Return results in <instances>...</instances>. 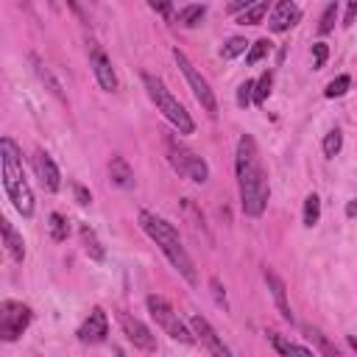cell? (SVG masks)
<instances>
[{
	"mask_svg": "<svg viewBox=\"0 0 357 357\" xmlns=\"http://www.w3.org/2000/svg\"><path fill=\"white\" fill-rule=\"evenodd\" d=\"M234 168H237V187H241V207H243V212L252 215V218H260L265 212L271 190H268V176L263 171L254 137H249V134L241 137V143H237Z\"/></svg>",
	"mask_w": 357,
	"mask_h": 357,
	"instance_id": "cell-1",
	"label": "cell"
},
{
	"mask_svg": "<svg viewBox=\"0 0 357 357\" xmlns=\"http://www.w3.org/2000/svg\"><path fill=\"white\" fill-rule=\"evenodd\" d=\"M140 226L146 229V234L151 237V241L159 246V252L171 260V265H173L190 285H198L195 265H193L187 249H184L182 241H179V232H176L165 218H159V215H154V212H148V209L140 212Z\"/></svg>",
	"mask_w": 357,
	"mask_h": 357,
	"instance_id": "cell-2",
	"label": "cell"
},
{
	"mask_svg": "<svg viewBox=\"0 0 357 357\" xmlns=\"http://www.w3.org/2000/svg\"><path fill=\"white\" fill-rule=\"evenodd\" d=\"M0 162H3V190H6L9 201L15 204V209L23 218H31L34 215V193H31V184L23 171L20 148L12 137L0 140Z\"/></svg>",
	"mask_w": 357,
	"mask_h": 357,
	"instance_id": "cell-3",
	"label": "cell"
},
{
	"mask_svg": "<svg viewBox=\"0 0 357 357\" xmlns=\"http://www.w3.org/2000/svg\"><path fill=\"white\" fill-rule=\"evenodd\" d=\"M143 87H146L148 98L157 103V109H159V112L168 117V121L179 129V134H193V129H195L193 117H190L187 109L171 95V89L165 87L162 78H157V76H151V73H143Z\"/></svg>",
	"mask_w": 357,
	"mask_h": 357,
	"instance_id": "cell-4",
	"label": "cell"
},
{
	"mask_svg": "<svg viewBox=\"0 0 357 357\" xmlns=\"http://www.w3.org/2000/svg\"><path fill=\"white\" fill-rule=\"evenodd\" d=\"M165 154H168L171 168L179 176H184V179H190L195 184H204L209 179V165L195 151H190L184 143H179L176 137H165Z\"/></svg>",
	"mask_w": 357,
	"mask_h": 357,
	"instance_id": "cell-5",
	"label": "cell"
},
{
	"mask_svg": "<svg viewBox=\"0 0 357 357\" xmlns=\"http://www.w3.org/2000/svg\"><path fill=\"white\" fill-rule=\"evenodd\" d=\"M146 304H148V313L154 315V321L165 329V335H171V338L179 340V343H187V346H193V343L198 340L195 332L179 318V313H173V307H171L162 296H148Z\"/></svg>",
	"mask_w": 357,
	"mask_h": 357,
	"instance_id": "cell-6",
	"label": "cell"
},
{
	"mask_svg": "<svg viewBox=\"0 0 357 357\" xmlns=\"http://www.w3.org/2000/svg\"><path fill=\"white\" fill-rule=\"evenodd\" d=\"M173 59H176V64H179V70L184 73V78H187V84H190V89H193V95H195V101L207 109V114L209 117H218V101H215V92L209 89V81L195 70V64L176 48L173 51Z\"/></svg>",
	"mask_w": 357,
	"mask_h": 357,
	"instance_id": "cell-7",
	"label": "cell"
},
{
	"mask_svg": "<svg viewBox=\"0 0 357 357\" xmlns=\"http://www.w3.org/2000/svg\"><path fill=\"white\" fill-rule=\"evenodd\" d=\"M31 307H26L23 302H15V299H6L0 304V338L6 343H15L31 324Z\"/></svg>",
	"mask_w": 357,
	"mask_h": 357,
	"instance_id": "cell-8",
	"label": "cell"
},
{
	"mask_svg": "<svg viewBox=\"0 0 357 357\" xmlns=\"http://www.w3.org/2000/svg\"><path fill=\"white\" fill-rule=\"evenodd\" d=\"M117 318H121V329H123L126 340H129V343H134V349L157 351V335H154V332H151L140 318H134V315H129V313H121Z\"/></svg>",
	"mask_w": 357,
	"mask_h": 357,
	"instance_id": "cell-9",
	"label": "cell"
},
{
	"mask_svg": "<svg viewBox=\"0 0 357 357\" xmlns=\"http://www.w3.org/2000/svg\"><path fill=\"white\" fill-rule=\"evenodd\" d=\"M89 67H92V73H95V78H98L101 89H106V92H114V89H117L114 67H112L109 56L101 51V45H98V42H89Z\"/></svg>",
	"mask_w": 357,
	"mask_h": 357,
	"instance_id": "cell-10",
	"label": "cell"
},
{
	"mask_svg": "<svg viewBox=\"0 0 357 357\" xmlns=\"http://www.w3.org/2000/svg\"><path fill=\"white\" fill-rule=\"evenodd\" d=\"M106 335H109V318H106V313L101 307H92L87 321L78 326V340L95 346V343H103Z\"/></svg>",
	"mask_w": 357,
	"mask_h": 357,
	"instance_id": "cell-11",
	"label": "cell"
},
{
	"mask_svg": "<svg viewBox=\"0 0 357 357\" xmlns=\"http://www.w3.org/2000/svg\"><path fill=\"white\" fill-rule=\"evenodd\" d=\"M190 326H193L195 338H201V340L207 343V349H209L212 357H232V351L226 349V343L218 338V332L212 329V324H209L204 315H193V318H190Z\"/></svg>",
	"mask_w": 357,
	"mask_h": 357,
	"instance_id": "cell-12",
	"label": "cell"
},
{
	"mask_svg": "<svg viewBox=\"0 0 357 357\" xmlns=\"http://www.w3.org/2000/svg\"><path fill=\"white\" fill-rule=\"evenodd\" d=\"M299 20H302V9H299L296 3H290V0H282V3H277L274 12H271L268 28H271L274 34H282V31L293 28Z\"/></svg>",
	"mask_w": 357,
	"mask_h": 357,
	"instance_id": "cell-13",
	"label": "cell"
},
{
	"mask_svg": "<svg viewBox=\"0 0 357 357\" xmlns=\"http://www.w3.org/2000/svg\"><path fill=\"white\" fill-rule=\"evenodd\" d=\"M34 171H37V176H40V182H42L45 190L56 193V190L62 187V173H59L56 162H53L45 151H37V154H34Z\"/></svg>",
	"mask_w": 357,
	"mask_h": 357,
	"instance_id": "cell-14",
	"label": "cell"
},
{
	"mask_svg": "<svg viewBox=\"0 0 357 357\" xmlns=\"http://www.w3.org/2000/svg\"><path fill=\"white\" fill-rule=\"evenodd\" d=\"M263 279H265V285H268V290H271V296H274V302H277L282 318H285V321H293V313H290V304H288L285 282H282V279L277 277V271H271V268H263Z\"/></svg>",
	"mask_w": 357,
	"mask_h": 357,
	"instance_id": "cell-15",
	"label": "cell"
},
{
	"mask_svg": "<svg viewBox=\"0 0 357 357\" xmlns=\"http://www.w3.org/2000/svg\"><path fill=\"white\" fill-rule=\"evenodd\" d=\"M0 232H3V246L9 252V257L15 263L26 260V243H23V234H17V229L12 226V220H0Z\"/></svg>",
	"mask_w": 357,
	"mask_h": 357,
	"instance_id": "cell-16",
	"label": "cell"
},
{
	"mask_svg": "<svg viewBox=\"0 0 357 357\" xmlns=\"http://www.w3.org/2000/svg\"><path fill=\"white\" fill-rule=\"evenodd\" d=\"M109 176H112V184H117L121 190H132L134 187V171H132V165L123 157H112Z\"/></svg>",
	"mask_w": 357,
	"mask_h": 357,
	"instance_id": "cell-17",
	"label": "cell"
},
{
	"mask_svg": "<svg viewBox=\"0 0 357 357\" xmlns=\"http://www.w3.org/2000/svg\"><path fill=\"white\" fill-rule=\"evenodd\" d=\"M268 340H271V346H274L282 357H315L310 349H304V346H299V343L288 340V338H285V335H279V332H268Z\"/></svg>",
	"mask_w": 357,
	"mask_h": 357,
	"instance_id": "cell-18",
	"label": "cell"
},
{
	"mask_svg": "<svg viewBox=\"0 0 357 357\" xmlns=\"http://www.w3.org/2000/svg\"><path fill=\"white\" fill-rule=\"evenodd\" d=\"M78 234H81V246H84V252L89 254V260H95V263H103V257H106V252H103V246H101V241H98V234L84 223L81 229H78Z\"/></svg>",
	"mask_w": 357,
	"mask_h": 357,
	"instance_id": "cell-19",
	"label": "cell"
},
{
	"mask_svg": "<svg viewBox=\"0 0 357 357\" xmlns=\"http://www.w3.org/2000/svg\"><path fill=\"white\" fill-rule=\"evenodd\" d=\"M204 15H207V6H198V3L184 6V9L179 12V26H184V28H195V26L204 20Z\"/></svg>",
	"mask_w": 357,
	"mask_h": 357,
	"instance_id": "cell-20",
	"label": "cell"
},
{
	"mask_svg": "<svg viewBox=\"0 0 357 357\" xmlns=\"http://www.w3.org/2000/svg\"><path fill=\"white\" fill-rule=\"evenodd\" d=\"M304 332H307V335L315 340V346L321 349V354H324V357H343V354H340V351L332 346V340H329V338H326L321 329H315V326H304Z\"/></svg>",
	"mask_w": 357,
	"mask_h": 357,
	"instance_id": "cell-21",
	"label": "cell"
},
{
	"mask_svg": "<svg viewBox=\"0 0 357 357\" xmlns=\"http://www.w3.org/2000/svg\"><path fill=\"white\" fill-rule=\"evenodd\" d=\"M271 84H274V73H271V70H265V73L254 81V103H257V106H263V103L268 101V95H271Z\"/></svg>",
	"mask_w": 357,
	"mask_h": 357,
	"instance_id": "cell-22",
	"label": "cell"
},
{
	"mask_svg": "<svg viewBox=\"0 0 357 357\" xmlns=\"http://www.w3.org/2000/svg\"><path fill=\"white\" fill-rule=\"evenodd\" d=\"M321 220V198L315 195V193H310L307 198H304V226H315Z\"/></svg>",
	"mask_w": 357,
	"mask_h": 357,
	"instance_id": "cell-23",
	"label": "cell"
},
{
	"mask_svg": "<svg viewBox=\"0 0 357 357\" xmlns=\"http://www.w3.org/2000/svg\"><path fill=\"white\" fill-rule=\"evenodd\" d=\"M265 15H268V3H265V0H260V3H252V6L241 15V23H243V26H260Z\"/></svg>",
	"mask_w": 357,
	"mask_h": 357,
	"instance_id": "cell-24",
	"label": "cell"
},
{
	"mask_svg": "<svg viewBox=\"0 0 357 357\" xmlns=\"http://www.w3.org/2000/svg\"><path fill=\"white\" fill-rule=\"evenodd\" d=\"M51 223V237H53V241L56 243H62V241H67V234H70V226H67V218L62 215V212H53L51 218H48Z\"/></svg>",
	"mask_w": 357,
	"mask_h": 357,
	"instance_id": "cell-25",
	"label": "cell"
},
{
	"mask_svg": "<svg viewBox=\"0 0 357 357\" xmlns=\"http://www.w3.org/2000/svg\"><path fill=\"white\" fill-rule=\"evenodd\" d=\"M246 48H249V42H246L243 37H232V40H226V45L220 48V56H223V59H234V56L246 53Z\"/></svg>",
	"mask_w": 357,
	"mask_h": 357,
	"instance_id": "cell-26",
	"label": "cell"
},
{
	"mask_svg": "<svg viewBox=\"0 0 357 357\" xmlns=\"http://www.w3.org/2000/svg\"><path fill=\"white\" fill-rule=\"evenodd\" d=\"M34 67H37V76H40V78H42V81H45V84L51 87V92H53L56 98H62V101H64V92H62V87H59V81H56V78L51 76V70H48V67H45V64H42L40 59H34Z\"/></svg>",
	"mask_w": 357,
	"mask_h": 357,
	"instance_id": "cell-27",
	"label": "cell"
},
{
	"mask_svg": "<svg viewBox=\"0 0 357 357\" xmlns=\"http://www.w3.org/2000/svg\"><path fill=\"white\" fill-rule=\"evenodd\" d=\"M349 87H351V78H349V76H338V78H332V81L326 84L324 95H326V98H340V95H346Z\"/></svg>",
	"mask_w": 357,
	"mask_h": 357,
	"instance_id": "cell-28",
	"label": "cell"
},
{
	"mask_svg": "<svg viewBox=\"0 0 357 357\" xmlns=\"http://www.w3.org/2000/svg\"><path fill=\"white\" fill-rule=\"evenodd\" d=\"M340 148H343V134H340L338 129H332V132L324 137V154L332 159V157L340 154Z\"/></svg>",
	"mask_w": 357,
	"mask_h": 357,
	"instance_id": "cell-29",
	"label": "cell"
},
{
	"mask_svg": "<svg viewBox=\"0 0 357 357\" xmlns=\"http://www.w3.org/2000/svg\"><path fill=\"white\" fill-rule=\"evenodd\" d=\"M268 53H271V42H268V40H257V42L252 45V51H249L246 62H249V64H257V62H263Z\"/></svg>",
	"mask_w": 357,
	"mask_h": 357,
	"instance_id": "cell-30",
	"label": "cell"
},
{
	"mask_svg": "<svg viewBox=\"0 0 357 357\" xmlns=\"http://www.w3.org/2000/svg\"><path fill=\"white\" fill-rule=\"evenodd\" d=\"M335 20H338V3H329V6L324 9V15H321L318 31H321V34H329V31L335 28Z\"/></svg>",
	"mask_w": 357,
	"mask_h": 357,
	"instance_id": "cell-31",
	"label": "cell"
},
{
	"mask_svg": "<svg viewBox=\"0 0 357 357\" xmlns=\"http://www.w3.org/2000/svg\"><path fill=\"white\" fill-rule=\"evenodd\" d=\"M252 101H254V81H243L241 87H237V103L249 106Z\"/></svg>",
	"mask_w": 357,
	"mask_h": 357,
	"instance_id": "cell-32",
	"label": "cell"
},
{
	"mask_svg": "<svg viewBox=\"0 0 357 357\" xmlns=\"http://www.w3.org/2000/svg\"><path fill=\"white\" fill-rule=\"evenodd\" d=\"M326 56H329V48H326L324 42H315V45H313V67L321 70L324 62H326Z\"/></svg>",
	"mask_w": 357,
	"mask_h": 357,
	"instance_id": "cell-33",
	"label": "cell"
},
{
	"mask_svg": "<svg viewBox=\"0 0 357 357\" xmlns=\"http://www.w3.org/2000/svg\"><path fill=\"white\" fill-rule=\"evenodd\" d=\"M209 288H212V296H215V302H218V307H229L226 304V293H223V288H220V279L218 277H212V282H209Z\"/></svg>",
	"mask_w": 357,
	"mask_h": 357,
	"instance_id": "cell-34",
	"label": "cell"
},
{
	"mask_svg": "<svg viewBox=\"0 0 357 357\" xmlns=\"http://www.w3.org/2000/svg\"><path fill=\"white\" fill-rule=\"evenodd\" d=\"M73 193H76V201H78L81 207H87V204L92 201V195H89V190H87L84 184H73Z\"/></svg>",
	"mask_w": 357,
	"mask_h": 357,
	"instance_id": "cell-35",
	"label": "cell"
},
{
	"mask_svg": "<svg viewBox=\"0 0 357 357\" xmlns=\"http://www.w3.org/2000/svg\"><path fill=\"white\" fill-rule=\"evenodd\" d=\"M357 17V0H351V3L346 6V17H343V26H351Z\"/></svg>",
	"mask_w": 357,
	"mask_h": 357,
	"instance_id": "cell-36",
	"label": "cell"
},
{
	"mask_svg": "<svg viewBox=\"0 0 357 357\" xmlns=\"http://www.w3.org/2000/svg\"><path fill=\"white\" fill-rule=\"evenodd\" d=\"M151 9H154V12H159V15H171V12H173V6H171V3H151Z\"/></svg>",
	"mask_w": 357,
	"mask_h": 357,
	"instance_id": "cell-37",
	"label": "cell"
},
{
	"mask_svg": "<svg viewBox=\"0 0 357 357\" xmlns=\"http://www.w3.org/2000/svg\"><path fill=\"white\" fill-rule=\"evenodd\" d=\"M346 215H349V218H357V201H349V204H346Z\"/></svg>",
	"mask_w": 357,
	"mask_h": 357,
	"instance_id": "cell-38",
	"label": "cell"
},
{
	"mask_svg": "<svg viewBox=\"0 0 357 357\" xmlns=\"http://www.w3.org/2000/svg\"><path fill=\"white\" fill-rule=\"evenodd\" d=\"M346 340H349V346H351V349H354V351H357V338H354V335H349V338H346Z\"/></svg>",
	"mask_w": 357,
	"mask_h": 357,
	"instance_id": "cell-39",
	"label": "cell"
}]
</instances>
